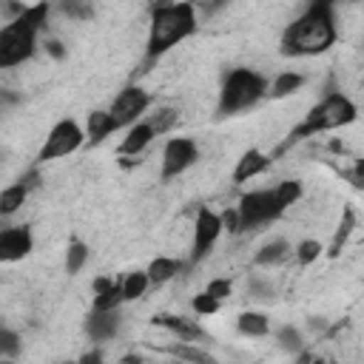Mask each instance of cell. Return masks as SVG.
<instances>
[{
	"instance_id": "23",
	"label": "cell",
	"mask_w": 364,
	"mask_h": 364,
	"mask_svg": "<svg viewBox=\"0 0 364 364\" xmlns=\"http://www.w3.org/2000/svg\"><path fill=\"white\" fill-rule=\"evenodd\" d=\"M148 287H151L148 270H131V273L122 276V293H125V301H136V299H142Z\"/></svg>"
},
{
	"instance_id": "26",
	"label": "cell",
	"mask_w": 364,
	"mask_h": 364,
	"mask_svg": "<svg viewBox=\"0 0 364 364\" xmlns=\"http://www.w3.org/2000/svg\"><path fill=\"white\" fill-rule=\"evenodd\" d=\"M148 122H151V128H154L156 136H159V134H168V131L179 122V114H176V108L162 105V108H156L154 114H148Z\"/></svg>"
},
{
	"instance_id": "38",
	"label": "cell",
	"mask_w": 364,
	"mask_h": 364,
	"mask_svg": "<svg viewBox=\"0 0 364 364\" xmlns=\"http://www.w3.org/2000/svg\"><path fill=\"white\" fill-rule=\"evenodd\" d=\"M114 282H117L114 276H97V279L91 282V290H94V293H102V290H108Z\"/></svg>"
},
{
	"instance_id": "32",
	"label": "cell",
	"mask_w": 364,
	"mask_h": 364,
	"mask_svg": "<svg viewBox=\"0 0 364 364\" xmlns=\"http://www.w3.org/2000/svg\"><path fill=\"white\" fill-rule=\"evenodd\" d=\"M219 304H222V301H219V299H213L208 290L196 293V296H193V301H191V307H193V313H196V316H213V313L219 310Z\"/></svg>"
},
{
	"instance_id": "9",
	"label": "cell",
	"mask_w": 364,
	"mask_h": 364,
	"mask_svg": "<svg viewBox=\"0 0 364 364\" xmlns=\"http://www.w3.org/2000/svg\"><path fill=\"white\" fill-rule=\"evenodd\" d=\"M151 108V94L145 91V88H139V85H125L117 97H114V102H111V117L117 119V125L119 128H128V125H134V122H139V117L145 114Z\"/></svg>"
},
{
	"instance_id": "33",
	"label": "cell",
	"mask_w": 364,
	"mask_h": 364,
	"mask_svg": "<svg viewBox=\"0 0 364 364\" xmlns=\"http://www.w3.org/2000/svg\"><path fill=\"white\" fill-rule=\"evenodd\" d=\"M276 341H279L284 350H290V353H299V350H301V333H299L293 324L279 327V330H276Z\"/></svg>"
},
{
	"instance_id": "40",
	"label": "cell",
	"mask_w": 364,
	"mask_h": 364,
	"mask_svg": "<svg viewBox=\"0 0 364 364\" xmlns=\"http://www.w3.org/2000/svg\"><path fill=\"white\" fill-rule=\"evenodd\" d=\"M20 182H23V185H26L28 191H34V188L40 185V173H37V168H31V171H28L26 176H20Z\"/></svg>"
},
{
	"instance_id": "6",
	"label": "cell",
	"mask_w": 364,
	"mask_h": 364,
	"mask_svg": "<svg viewBox=\"0 0 364 364\" xmlns=\"http://www.w3.org/2000/svg\"><path fill=\"white\" fill-rule=\"evenodd\" d=\"M236 208H239V225H242V230H253V228H262L267 222H276L287 210V205L279 199L276 188L242 193V199H239Z\"/></svg>"
},
{
	"instance_id": "22",
	"label": "cell",
	"mask_w": 364,
	"mask_h": 364,
	"mask_svg": "<svg viewBox=\"0 0 364 364\" xmlns=\"http://www.w3.org/2000/svg\"><path fill=\"white\" fill-rule=\"evenodd\" d=\"M26 196H28V188H26L23 182H14V185L3 188V191H0V213H3V216L17 213V210L23 208V202H26Z\"/></svg>"
},
{
	"instance_id": "5",
	"label": "cell",
	"mask_w": 364,
	"mask_h": 364,
	"mask_svg": "<svg viewBox=\"0 0 364 364\" xmlns=\"http://www.w3.org/2000/svg\"><path fill=\"white\" fill-rule=\"evenodd\" d=\"M267 80L253 71V68H233L228 71L222 91H219V102H216V117H233L239 111L253 108L262 97H267Z\"/></svg>"
},
{
	"instance_id": "36",
	"label": "cell",
	"mask_w": 364,
	"mask_h": 364,
	"mask_svg": "<svg viewBox=\"0 0 364 364\" xmlns=\"http://www.w3.org/2000/svg\"><path fill=\"white\" fill-rule=\"evenodd\" d=\"M222 225L228 233H242V225H239V208H228L222 210Z\"/></svg>"
},
{
	"instance_id": "31",
	"label": "cell",
	"mask_w": 364,
	"mask_h": 364,
	"mask_svg": "<svg viewBox=\"0 0 364 364\" xmlns=\"http://www.w3.org/2000/svg\"><path fill=\"white\" fill-rule=\"evenodd\" d=\"M60 11L68 14V17H74V20H88L94 14V9H91L88 0H60Z\"/></svg>"
},
{
	"instance_id": "21",
	"label": "cell",
	"mask_w": 364,
	"mask_h": 364,
	"mask_svg": "<svg viewBox=\"0 0 364 364\" xmlns=\"http://www.w3.org/2000/svg\"><path fill=\"white\" fill-rule=\"evenodd\" d=\"M145 270H148L151 284H165V282H171V279L182 270V262L173 259V256H156Z\"/></svg>"
},
{
	"instance_id": "18",
	"label": "cell",
	"mask_w": 364,
	"mask_h": 364,
	"mask_svg": "<svg viewBox=\"0 0 364 364\" xmlns=\"http://www.w3.org/2000/svg\"><path fill=\"white\" fill-rule=\"evenodd\" d=\"M236 330L242 336H247V338H262V336L270 333V318L264 313H259V310H245L236 318Z\"/></svg>"
},
{
	"instance_id": "8",
	"label": "cell",
	"mask_w": 364,
	"mask_h": 364,
	"mask_svg": "<svg viewBox=\"0 0 364 364\" xmlns=\"http://www.w3.org/2000/svg\"><path fill=\"white\" fill-rule=\"evenodd\" d=\"M199 159V145L191 136H171L162 148V179L182 176Z\"/></svg>"
},
{
	"instance_id": "43",
	"label": "cell",
	"mask_w": 364,
	"mask_h": 364,
	"mask_svg": "<svg viewBox=\"0 0 364 364\" xmlns=\"http://www.w3.org/2000/svg\"><path fill=\"white\" fill-rule=\"evenodd\" d=\"M318 3H330V6H333V3H336V0H318Z\"/></svg>"
},
{
	"instance_id": "35",
	"label": "cell",
	"mask_w": 364,
	"mask_h": 364,
	"mask_svg": "<svg viewBox=\"0 0 364 364\" xmlns=\"http://www.w3.org/2000/svg\"><path fill=\"white\" fill-rule=\"evenodd\" d=\"M247 296H253V299H270V296H273V284L253 276V279L247 282Z\"/></svg>"
},
{
	"instance_id": "11",
	"label": "cell",
	"mask_w": 364,
	"mask_h": 364,
	"mask_svg": "<svg viewBox=\"0 0 364 364\" xmlns=\"http://www.w3.org/2000/svg\"><path fill=\"white\" fill-rule=\"evenodd\" d=\"M34 250V233L28 225L0 230V262H20Z\"/></svg>"
},
{
	"instance_id": "1",
	"label": "cell",
	"mask_w": 364,
	"mask_h": 364,
	"mask_svg": "<svg viewBox=\"0 0 364 364\" xmlns=\"http://www.w3.org/2000/svg\"><path fill=\"white\" fill-rule=\"evenodd\" d=\"M336 14L330 3L313 0L282 34L279 51L284 57H316L336 43Z\"/></svg>"
},
{
	"instance_id": "12",
	"label": "cell",
	"mask_w": 364,
	"mask_h": 364,
	"mask_svg": "<svg viewBox=\"0 0 364 364\" xmlns=\"http://www.w3.org/2000/svg\"><path fill=\"white\" fill-rule=\"evenodd\" d=\"M85 333L94 344H102L119 333V310H94L85 318Z\"/></svg>"
},
{
	"instance_id": "14",
	"label": "cell",
	"mask_w": 364,
	"mask_h": 364,
	"mask_svg": "<svg viewBox=\"0 0 364 364\" xmlns=\"http://www.w3.org/2000/svg\"><path fill=\"white\" fill-rule=\"evenodd\" d=\"M270 162H273V156H267V154H264V151H259V148L245 151V154L239 156L236 168H233V182H236V185H242V182L256 179L259 173H264V171L270 168Z\"/></svg>"
},
{
	"instance_id": "41",
	"label": "cell",
	"mask_w": 364,
	"mask_h": 364,
	"mask_svg": "<svg viewBox=\"0 0 364 364\" xmlns=\"http://www.w3.org/2000/svg\"><path fill=\"white\" fill-rule=\"evenodd\" d=\"M80 361H82V364H88V361H102V355H100L97 350H91V353H85V355H80Z\"/></svg>"
},
{
	"instance_id": "10",
	"label": "cell",
	"mask_w": 364,
	"mask_h": 364,
	"mask_svg": "<svg viewBox=\"0 0 364 364\" xmlns=\"http://www.w3.org/2000/svg\"><path fill=\"white\" fill-rule=\"evenodd\" d=\"M225 225H222V213L210 210V208H199L196 222H193V250H191V264H199L210 247L216 245V239L222 236Z\"/></svg>"
},
{
	"instance_id": "2",
	"label": "cell",
	"mask_w": 364,
	"mask_h": 364,
	"mask_svg": "<svg viewBox=\"0 0 364 364\" xmlns=\"http://www.w3.org/2000/svg\"><path fill=\"white\" fill-rule=\"evenodd\" d=\"M199 20H196V9L188 0H159L151 9V26H148V46H145V57L159 60L162 54H168L176 43L188 40L196 31Z\"/></svg>"
},
{
	"instance_id": "4",
	"label": "cell",
	"mask_w": 364,
	"mask_h": 364,
	"mask_svg": "<svg viewBox=\"0 0 364 364\" xmlns=\"http://www.w3.org/2000/svg\"><path fill=\"white\" fill-rule=\"evenodd\" d=\"M355 117H358V108H355V102L350 100V97H344L341 91H330L327 97H321L307 114H304V119L287 134V139L279 145V151L276 154H282L284 148H290L293 142H301V139H307V136H316V134H321V131H336V128H344V125H350V122H355Z\"/></svg>"
},
{
	"instance_id": "27",
	"label": "cell",
	"mask_w": 364,
	"mask_h": 364,
	"mask_svg": "<svg viewBox=\"0 0 364 364\" xmlns=\"http://www.w3.org/2000/svg\"><path fill=\"white\" fill-rule=\"evenodd\" d=\"M168 353H171L173 358H182V361H196V364H210V361H213V355H210V353H205V350L193 347L191 341H185V344H173Z\"/></svg>"
},
{
	"instance_id": "13",
	"label": "cell",
	"mask_w": 364,
	"mask_h": 364,
	"mask_svg": "<svg viewBox=\"0 0 364 364\" xmlns=\"http://www.w3.org/2000/svg\"><path fill=\"white\" fill-rule=\"evenodd\" d=\"M154 136H156V131L151 128V122L145 119H139V122H134V125H128L125 128V136H122V142H119V156H139L151 142H154Z\"/></svg>"
},
{
	"instance_id": "25",
	"label": "cell",
	"mask_w": 364,
	"mask_h": 364,
	"mask_svg": "<svg viewBox=\"0 0 364 364\" xmlns=\"http://www.w3.org/2000/svg\"><path fill=\"white\" fill-rule=\"evenodd\" d=\"M122 301H125V293H122V279H119V282H114L108 290L94 293L91 307H94V310H119Z\"/></svg>"
},
{
	"instance_id": "39",
	"label": "cell",
	"mask_w": 364,
	"mask_h": 364,
	"mask_svg": "<svg viewBox=\"0 0 364 364\" xmlns=\"http://www.w3.org/2000/svg\"><path fill=\"white\" fill-rule=\"evenodd\" d=\"M46 51H48L54 60H63V57H65V48H63L60 40H48V43H46Z\"/></svg>"
},
{
	"instance_id": "44",
	"label": "cell",
	"mask_w": 364,
	"mask_h": 364,
	"mask_svg": "<svg viewBox=\"0 0 364 364\" xmlns=\"http://www.w3.org/2000/svg\"><path fill=\"white\" fill-rule=\"evenodd\" d=\"M216 3H219V6H222V3H230V0H216Z\"/></svg>"
},
{
	"instance_id": "15",
	"label": "cell",
	"mask_w": 364,
	"mask_h": 364,
	"mask_svg": "<svg viewBox=\"0 0 364 364\" xmlns=\"http://www.w3.org/2000/svg\"><path fill=\"white\" fill-rule=\"evenodd\" d=\"M151 324H156V327H165V330H171L179 341H199L202 336H205V330L193 321V318H185V316H171V313H156L154 318H151Z\"/></svg>"
},
{
	"instance_id": "20",
	"label": "cell",
	"mask_w": 364,
	"mask_h": 364,
	"mask_svg": "<svg viewBox=\"0 0 364 364\" xmlns=\"http://www.w3.org/2000/svg\"><path fill=\"white\" fill-rule=\"evenodd\" d=\"M290 253V245H287V239H270V242H264L262 247H259V253L253 256V264H259V267H273V264H279L284 256Z\"/></svg>"
},
{
	"instance_id": "17",
	"label": "cell",
	"mask_w": 364,
	"mask_h": 364,
	"mask_svg": "<svg viewBox=\"0 0 364 364\" xmlns=\"http://www.w3.org/2000/svg\"><path fill=\"white\" fill-rule=\"evenodd\" d=\"M355 225H358V219H355L353 205H344V208H341V219H338L336 233H333L330 247H327V256H330V259H338V253H341V247L347 245V239H350V233L355 230Z\"/></svg>"
},
{
	"instance_id": "3",
	"label": "cell",
	"mask_w": 364,
	"mask_h": 364,
	"mask_svg": "<svg viewBox=\"0 0 364 364\" xmlns=\"http://www.w3.org/2000/svg\"><path fill=\"white\" fill-rule=\"evenodd\" d=\"M48 3L26 6V11L14 20H9L0 28V68H14L26 63L37 48V34L48 20Z\"/></svg>"
},
{
	"instance_id": "29",
	"label": "cell",
	"mask_w": 364,
	"mask_h": 364,
	"mask_svg": "<svg viewBox=\"0 0 364 364\" xmlns=\"http://www.w3.org/2000/svg\"><path fill=\"white\" fill-rule=\"evenodd\" d=\"M276 193H279V199L290 208V205H296V202L301 199L304 191H301V182H299V179H282V182L276 185Z\"/></svg>"
},
{
	"instance_id": "30",
	"label": "cell",
	"mask_w": 364,
	"mask_h": 364,
	"mask_svg": "<svg viewBox=\"0 0 364 364\" xmlns=\"http://www.w3.org/2000/svg\"><path fill=\"white\" fill-rule=\"evenodd\" d=\"M20 336L14 333V330H9V327H3L0 330V358H17L20 355Z\"/></svg>"
},
{
	"instance_id": "19",
	"label": "cell",
	"mask_w": 364,
	"mask_h": 364,
	"mask_svg": "<svg viewBox=\"0 0 364 364\" xmlns=\"http://www.w3.org/2000/svg\"><path fill=\"white\" fill-rule=\"evenodd\" d=\"M301 85H304V74H299V71H282V74H276V80L267 85V97H270V100H284V97L296 94Z\"/></svg>"
},
{
	"instance_id": "7",
	"label": "cell",
	"mask_w": 364,
	"mask_h": 364,
	"mask_svg": "<svg viewBox=\"0 0 364 364\" xmlns=\"http://www.w3.org/2000/svg\"><path fill=\"white\" fill-rule=\"evenodd\" d=\"M85 131L74 122V119H60L51 131H48V136H46V142H43V148H40V154H37V162H51V159H60V156H68V154H74V151H80L82 145H85Z\"/></svg>"
},
{
	"instance_id": "37",
	"label": "cell",
	"mask_w": 364,
	"mask_h": 364,
	"mask_svg": "<svg viewBox=\"0 0 364 364\" xmlns=\"http://www.w3.org/2000/svg\"><path fill=\"white\" fill-rule=\"evenodd\" d=\"M347 176L353 179V185H355V188H364V159H358V162H355V168H353Z\"/></svg>"
},
{
	"instance_id": "34",
	"label": "cell",
	"mask_w": 364,
	"mask_h": 364,
	"mask_svg": "<svg viewBox=\"0 0 364 364\" xmlns=\"http://www.w3.org/2000/svg\"><path fill=\"white\" fill-rule=\"evenodd\" d=\"M205 290L213 296V299H219V301H225L230 293H233V284H230V279H210L208 284H205Z\"/></svg>"
},
{
	"instance_id": "42",
	"label": "cell",
	"mask_w": 364,
	"mask_h": 364,
	"mask_svg": "<svg viewBox=\"0 0 364 364\" xmlns=\"http://www.w3.org/2000/svg\"><path fill=\"white\" fill-rule=\"evenodd\" d=\"M310 327H313V330H324V321H321V318H318V321H316V318H310Z\"/></svg>"
},
{
	"instance_id": "24",
	"label": "cell",
	"mask_w": 364,
	"mask_h": 364,
	"mask_svg": "<svg viewBox=\"0 0 364 364\" xmlns=\"http://www.w3.org/2000/svg\"><path fill=\"white\" fill-rule=\"evenodd\" d=\"M88 256H91L88 245L82 239H71L68 247H65V273L68 276H77L82 270V264L88 262Z\"/></svg>"
},
{
	"instance_id": "16",
	"label": "cell",
	"mask_w": 364,
	"mask_h": 364,
	"mask_svg": "<svg viewBox=\"0 0 364 364\" xmlns=\"http://www.w3.org/2000/svg\"><path fill=\"white\" fill-rule=\"evenodd\" d=\"M119 125H117V119L111 117V111H102V108H94L88 117H85V136H88V142L91 145H97V142H102L108 134H114Z\"/></svg>"
},
{
	"instance_id": "28",
	"label": "cell",
	"mask_w": 364,
	"mask_h": 364,
	"mask_svg": "<svg viewBox=\"0 0 364 364\" xmlns=\"http://www.w3.org/2000/svg\"><path fill=\"white\" fill-rule=\"evenodd\" d=\"M324 253V247H321V242L318 239H301L299 245H296V262L301 264V267H307V264H313V262H318V256Z\"/></svg>"
}]
</instances>
